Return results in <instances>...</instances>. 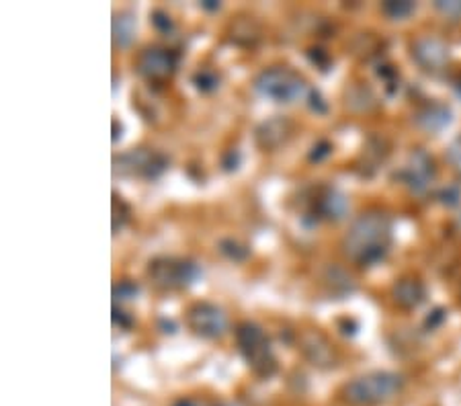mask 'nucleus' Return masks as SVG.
<instances>
[{"label": "nucleus", "mask_w": 461, "mask_h": 406, "mask_svg": "<svg viewBox=\"0 0 461 406\" xmlns=\"http://www.w3.org/2000/svg\"><path fill=\"white\" fill-rule=\"evenodd\" d=\"M113 322H115V324H119V327H122V329H130L131 324H133V320L130 319V316L125 314L123 310H119L117 306L113 308Z\"/></svg>", "instance_id": "nucleus-29"}, {"label": "nucleus", "mask_w": 461, "mask_h": 406, "mask_svg": "<svg viewBox=\"0 0 461 406\" xmlns=\"http://www.w3.org/2000/svg\"><path fill=\"white\" fill-rule=\"evenodd\" d=\"M310 107L316 111V113H326L329 107H326V103L320 97L318 91H310Z\"/></svg>", "instance_id": "nucleus-28"}, {"label": "nucleus", "mask_w": 461, "mask_h": 406, "mask_svg": "<svg viewBox=\"0 0 461 406\" xmlns=\"http://www.w3.org/2000/svg\"><path fill=\"white\" fill-rule=\"evenodd\" d=\"M294 134V123L284 115H275L271 120L263 122L255 131V142L260 150H275L285 144L289 136Z\"/></svg>", "instance_id": "nucleus-12"}, {"label": "nucleus", "mask_w": 461, "mask_h": 406, "mask_svg": "<svg viewBox=\"0 0 461 406\" xmlns=\"http://www.w3.org/2000/svg\"><path fill=\"white\" fill-rule=\"evenodd\" d=\"M215 406H238V404H230V402H221V404H215Z\"/></svg>", "instance_id": "nucleus-35"}, {"label": "nucleus", "mask_w": 461, "mask_h": 406, "mask_svg": "<svg viewBox=\"0 0 461 406\" xmlns=\"http://www.w3.org/2000/svg\"><path fill=\"white\" fill-rule=\"evenodd\" d=\"M193 85L197 86V91L202 93H212L220 86V77L212 70H202L193 77Z\"/></svg>", "instance_id": "nucleus-17"}, {"label": "nucleus", "mask_w": 461, "mask_h": 406, "mask_svg": "<svg viewBox=\"0 0 461 406\" xmlns=\"http://www.w3.org/2000/svg\"><path fill=\"white\" fill-rule=\"evenodd\" d=\"M220 250H221V255H226L228 258H232V261H236V263H242L244 258H249V255H250L249 248L238 245L236 240H221Z\"/></svg>", "instance_id": "nucleus-19"}, {"label": "nucleus", "mask_w": 461, "mask_h": 406, "mask_svg": "<svg viewBox=\"0 0 461 406\" xmlns=\"http://www.w3.org/2000/svg\"><path fill=\"white\" fill-rule=\"evenodd\" d=\"M456 91H457V95H459V97H461V80H459V83H457V86H456Z\"/></svg>", "instance_id": "nucleus-34"}, {"label": "nucleus", "mask_w": 461, "mask_h": 406, "mask_svg": "<svg viewBox=\"0 0 461 406\" xmlns=\"http://www.w3.org/2000/svg\"><path fill=\"white\" fill-rule=\"evenodd\" d=\"M416 11L414 3H408V0H388V3L382 5V13L385 17L402 21L408 19Z\"/></svg>", "instance_id": "nucleus-16"}, {"label": "nucleus", "mask_w": 461, "mask_h": 406, "mask_svg": "<svg viewBox=\"0 0 461 406\" xmlns=\"http://www.w3.org/2000/svg\"><path fill=\"white\" fill-rule=\"evenodd\" d=\"M115 173L130 175V176H144V179H158V176L168 168V158L165 154L138 148L128 154L113 160Z\"/></svg>", "instance_id": "nucleus-6"}, {"label": "nucleus", "mask_w": 461, "mask_h": 406, "mask_svg": "<svg viewBox=\"0 0 461 406\" xmlns=\"http://www.w3.org/2000/svg\"><path fill=\"white\" fill-rule=\"evenodd\" d=\"M136 35V17L131 13H119L113 17V43L115 48H130Z\"/></svg>", "instance_id": "nucleus-15"}, {"label": "nucleus", "mask_w": 461, "mask_h": 406, "mask_svg": "<svg viewBox=\"0 0 461 406\" xmlns=\"http://www.w3.org/2000/svg\"><path fill=\"white\" fill-rule=\"evenodd\" d=\"M416 123H419L422 130L435 134V131H441L451 123V111L449 107L441 105V103H429V105H425L419 113H416Z\"/></svg>", "instance_id": "nucleus-14"}, {"label": "nucleus", "mask_w": 461, "mask_h": 406, "mask_svg": "<svg viewBox=\"0 0 461 406\" xmlns=\"http://www.w3.org/2000/svg\"><path fill=\"white\" fill-rule=\"evenodd\" d=\"M148 277L160 290H185L202 277V267L189 258L158 257L148 265Z\"/></svg>", "instance_id": "nucleus-5"}, {"label": "nucleus", "mask_w": 461, "mask_h": 406, "mask_svg": "<svg viewBox=\"0 0 461 406\" xmlns=\"http://www.w3.org/2000/svg\"><path fill=\"white\" fill-rule=\"evenodd\" d=\"M138 295V285L133 282H119L113 287V298L115 300H131Z\"/></svg>", "instance_id": "nucleus-21"}, {"label": "nucleus", "mask_w": 461, "mask_h": 406, "mask_svg": "<svg viewBox=\"0 0 461 406\" xmlns=\"http://www.w3.org/2000/svg\"><path fill=\"white\" fill-rule=\"evenodd\" d=\"M435 175L437 168L433 157H429L422 148H416V150L411 152V157H408L402 171L398 173V179L402 181L412 194H425L430 187V183L435 181Z\"/></svg>", "instance_id": "nucleus-7"}, {"label": "nucleus", "mask_w": 461, "mask_h": 406, "mask_svg": "<svg viewBox=\"0 0 461 406\" xmlns=\"http://www.w3.org/2000/svg\"><path fill=\"white\" fill-rule=\"evenodd\" d=\"M412 58L422 70L441 72L449 64V48L438 37H420L412 43Z\"/></svg>", "instance_id": "nucleus-11"}, {"label": "nucleus", "mask_w": 461, "mask_h": 406, "mask_svg": "<svg viewBox=\"0 0 461 406\" xmlns=\"http://www.w3.org/2000/svg\"><path fill=\"white\" fill-rule=\"evenodd\" d=\"M393 300H396L398 306H402L406 310H414L419 308L422 302L427 300V287L420 279L414 277H404L393 285Z\"/></svg>", "instance_id": "nucleus-13"}, {"label": "nucleus", "mask_w": 461, "mask_h": 406, "mask_svg": "<svg viewBox=\"0 0 461 406\" xmlns=\"http://www.w3.org/2000/svg\"><path fill=\"white\" fill-rule=\"evenodd\" d=\"M173 406H199L195 401H191V398H183V401H176Z\"/></svg>", "instance_id": "nucleus-32"}, {"label": "nucleus", "mask_w": 461, "mask_h": 406, "mask_svg": "<svg viewBox=\"0 0 461 406\" xmlns=\"http://www.w3.org/2000/svg\"><path fill=\"white\" fill-rule=\"evenodd\" d=\"M445 320V310H441V308H437L433 314L429 316L427 319V327H430V329H435V327H438V324H441Z\"/></svg>", "instance_id": "nucleus-30"}, {"label": "nucleus", "mask_w": 461, "mask_h": 406, "mask_svg": "<svg viewBox=\"0 0 461 406\" xmlns=\"http://www.w3.org/2000/svg\"><path fill=\"white\" fill-rule=\"evenodd\" d=\"M438 199H441V203L445 205H457L461 202V187L459 185H447V187H443L441 191H438Z\"/></svg>", "instance_id": "nucleus-20"}, {"label": "nucleus", "mask_w": 461, "mask_h": 406, "mask_svg": "<svg viewBox=\"0 0 461 406\" xmlns=\"http://www.w3.org/2000/svg\"><path fill=\"white\" fill-rule=\"evenodd\" d=\"M238 165H240V152L228 150L224 160H221V167H224V171H236Z\"/></svg>", "instance_id": "nucleus-26"}, {"label": "nucleus", "mask_w": 461, "mask_h": 406, "mask_svg": "<svg viewBox=\"0 0 461 406\" xmlns=\"http://www.w3.org/2000/svg\"><path fill=\"white\" fill-rule=\"evenodd\" d=\"M437 11H441L443 14H447V17H461V3H457V0H453V3H437Z\"/></svg>", "instance_id": "nucleus-25"}, {"label": "nucleus", "mask_w": 461, "mask_h": 406, "mask_svg": "<svg viewBox=\"0 0 461 406\" xmlns=\"http://www.w3.org/2000/svg\"><path fill=\"white\" fill-rule=\"evenodd\" d=\"M392 247V220L379 210L361 213L343 239L345 255L361 267L384 261Z\"/></svg>", "instance_id": "nucleus-1"}, {"label": "nucleus", "mask_w": 461, "mask_h": 406, "mask_svg": "<svg viewBox=\"0 0 461 406\" xmlns=\"http://www.w3.org/2000/svg\"><path fill=\"white\" fill-rule=\"evenodd\" d=\"M187 324L195 335L203 338H218L228 329V319L224 310L210 302H197L187 312Z\"/></svg>", "instance_id": "nucleus-8"}, {"label": "nucleus", "mask_w": 461, "mask_h": 406, "mask_svg": "<svg viewBox=\"0 0 461 406\" xmlns=\"http://www.w3.org/2000/svg\"><path fill=\"white\" fill-rule=\"evenodd\" d=\"M330 154H332V144L326 142V140H320V142L314 148H312L310 160L320 162V160H324L326 157H330Z\"/></svg>", "instance_id": "nucleus-23"}, {"label": "nucleus", "mask_w": 461, "mask_h": 406, "mask_svg": "<svg viewBox=\"0 0 461 406\" xmlns=\"http://www.w3.org/2000/svg\"><path fill=\"white\" fill-rule=\"evenodd\" d=\"M447 157H449V160H451V165H453V167L461 168V136L456 140V142L451 144L449 152H447Z\"/></svg>", "instance_id": "nucleus-27"}, {"label": "nucleus", "mask_w": 461, "mask_h": 406, "mask_svg": "<svg viewBox=\"0 0 461 406\" xmlns=\"http://www.w3.org/2000/svg\"><path fill=\"white\" fill-rule=\"evenodd\" d=\"M236 343L238 351L247 361V365L258 378L269 380L277 372V359L273 356L271 343L265 330L255 322H240L236 327Z\"/></svg>", "instance_id": "nucleus-3"}, {"label": "nucleus", "mask_w": 461, "mask_h": 406, "mask_svg": "<svg viewBox=\"0 0 461 406\" xmlns=\"http://www.w3.org/2000/svg\"><path fill=\"white\" fill-rule=\"evenodd\" d=\"M130 205L117 194H113V234H117L125 226V221L130 220Z\"/></svg>", "instance_id": "nucleus-18"}, {"label": "nucleus", "mask_w": 461, "mask_h": 406, "mask_svg": "<svg viewBox=\"0 0 461 406\" xmlns=\"http://www.w3.org/2000/svg\"><path fill=\"white\" fill-rule=\"evenodd\" d=\"M255 91L275 103H294L310 95L306 80L287 66H273L255 78Z\"/></svg>", "instance_id": "nucleus-4"}, {"label": "nucleus", "mask_w": 461, "mask_h": 406, "mask_svg": "<svg viewBox=\"0 0 461 406\" xmlns=\"http://www.w3.org/2000/svg\"><path fill=\"white\" fill-rule=\"evenodd\" d=\"M113 131H115V134H113V142H117V140H122L123 128H122V125H119V128H117V122H113Z\"/></svg>", "instance_id": "nucleus-33"}, {"label": "nucleus", "mask_w": 461, "mask_h": 406, "mask_svg": "<svg viewBox=\"0 0 461 406\" xmlns=\"http://www.w3.org/2000/svg\"><path fill=\"white\" fill-rule=\"evenodd\" d=\"M203 9L207 11H218L220 9V3H213V0H207V3H202Z\"/></svg>", "instance_id": "nucleus-31"}, {"label": "nucleus", "mask_w": 461, "mask_h": 406, "mask_svg": "<svg viewBox=\"0 0 461 406\" xmlns=\"http://www.w3.org/2000/svg\"><path fill=\"white\" fill-rule=\"evenodd\" d=\"M152 23H154V27L158 29V32H162V33H170L175 29V25H173V19L168 17L167 13H162V11H154L152 13Z\"/></svg>", "instance_id": "nucleus-22"}, {"label": "nucleus", "mask_w": 461, "mask_h": 406, "mask_svg": "<svg viewBox=\"0 0 461 406\" xmlns=\"http://www.w3.org/2000/svg\"><path fill=\"white\" fill-rule=\"evenodd\" d=\"M308 58L312 60V64H316L320 70H329V66H330V56L326 54L324 50H320V48H314V50H310L308 51Z\"/></svg>", "instance_id": "nucleus-24"}, {"label": "nucleus", "mask_w": 461, "mask_h": 406, "mask_svg": "<svg viewBox=\"0 0 461 406\" xmlns=\"http://www.w3.org/2000/svg\"><path fill=\"white\" fill-rule=\"evenodd\" d=\"M178 66V56L173 50L167 48H146L142 54L138 56V72L144 78L152 80V83H162V80L170 78Z\"/></svg>", "instance_id": "nucleus-9"}, {"label": "nucleus", "mask_w": 461, "mask_h": 406, "mask_svg": "<svg viewBox=\"0 0 461 406\" xmlns=\"http://www.w3.org/2000/svg\"><path fill=\"white\" fill-rule=\"evenodd\" d=\"M404 388V378L393 372H371L348 382L343 396L353 406H377L390 402Z\"/></svg>", "instance_id": "nucleus-2"}, {"label": "nucleus", "mask_w": 461, "mask_h": 406, "mask_svg": "<svg viewBox=\"0 0 461 406\" xmlns=\"http://www.w3.org/2000/svg\"><path fill=\"white\" fill-rule=\"evenodd\" d=\"M347 210H348L347 197L340 194V191L330 189V187H322L316 191L314 197H312L310 210L306 216H303V224H306L308 218H312V224H318L320 220L339 221L345 218Z\"/></svg>", "instance_id": "nucleus-10"}]
</instances>
